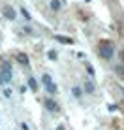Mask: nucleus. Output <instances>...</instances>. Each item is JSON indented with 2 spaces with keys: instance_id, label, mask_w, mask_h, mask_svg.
<instances>
[{
  "instance_id": "nucleus-1",
  "label": "nucleus",
  "mask_w": 124,
  "mask_h": 130,
  "mask_svg": "<svg viewBox=\"0 0 124 130\" xmlns=\"http://www.w3.org/2000/svg\"><path fill=\"white\" fill-rule=\"evenodd\" d=\"M96 51H98V57L104 60H111L115 55V47L109 40H100L98 45H96Z\"/></svg>"
},
{
  "instance_id": "nucleus-2",
  "label": "nucleus",
  "mask_w": 124,
  "mask_h": 130,
  "mask_svg": "<svg viewBox=\"0 0 124 130\" xmlns=\"http://www.w3.org/2000/svg\"><path fill=\"white\" fill-rule=\"evenodd\" d=\"M10 79H11V66L6 59H2L0 60V83L6 85L10 83Z\"/></svg>"
},
{
  "instance_id": "nucleus-3",
  "label": "nucleus",
  "mask_w": 124,
  "mask_h": 130,
  "mask_svg": "<svg viewBox=\"0 0 124 130\" xmlns=\"http://www.w3.org/2000/svg\"><path fill=\"white\" fill-rule=\"evenodd\" d=\"M42 79H43V83H45V87H47V91H49V92H56V87H55V83H53V81H51V77H49V75H47V74H45V75H43V77H42Z\"/></svg>"
},
{
  "instance_id": "nucleus-4",
  "label": "nucleus",
  "mask_w": 124,
  "mask_h": 130,
  "mask_svg": "<svg viewBox=\"0 0 124 130\" xmlns=\"http://www.w3.org/2000/svg\"><path fill=\"white\" fill-rule=\"evenodd\" d=\"M45 107H47L49 111H58V104H56V102H53L51 98H47V100H45Z\"/></svg>"
},
{
  "instance_id": "nucleus-5",
  "label": "nucleus",
  "mask_w": 124,
  "mask_h": 130,
  "mask_svg": "<svg viewBox=\"0 0 124 130\" xmlns=\"http://www.w3.org/2000/svg\"><path fill=\"white\" fill-rule=\"evenodd\" d=\"M51 8H53L55 11H58L60 8H62V2H60V0H53V2H51Z\"/></svg>"
},
{
  "instance_id": "nucleus-6",
  "label": "nucleus",
  "mask_w": 124,
  "mask_h": 130,
  "mask_svg": "<svg viewBox=\"0 0 124 130\" xmlns=\"http://www.w3.org/2000/svg\"><path fill=\"white\" fill-rule=\"evenodd\" d=\"M4 13H6V17H10V19H13V17H15V11H13L11 8H6V11H4Z\"/></svg>"
},
{
  "instance_id": "nucleus-7",
  "label": "nucleus",
  "mask_w": 124,
  "mask_h": 130,
  "mask_svg": "<svg viewBox=\"0 0 124 130\" xmlns=\"http://www.w3.org/2000/svg\"><path fill=\"white\" fill-rule=\"evenodd\" d=\"M28 85H30V89H34V91L38 89V85H36V81H34V79H28Z\"/></svg>"
},
{
  "instance_id": "nucleus-8",
  "label": "nucleus",
  "mask_w": 124,
  "mask_h": 130,
  "mask_svg": "<svg viewBox=\"0 0 124 130\" xmlns=\"http://www.w3.org/2000/svg\"><path fill=\"white\" fill-rule=\"evenodd\" d=\"M17 59H19V62H23V64H28V59H26V57H23V55H19Z\"/></svg>"
},
{
  "instance_id": "nucleus-9",
  "label": "nucleus",
  "mask_w": 124,
  "mask_h": 130,
  "mask_svg": "<svg viewBox=\"0 0 124 130\" xmlns=\"http://www.w3.org/2000/svg\"><path fill=\"white\" fill-rule=\"evenodd\" d=\"M85 85H87V91H88V92H92V83H85Z\"/></svg>"
}]
</instances>
